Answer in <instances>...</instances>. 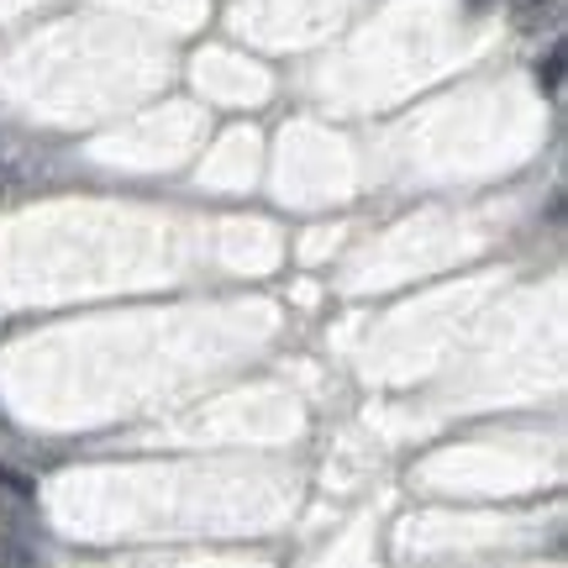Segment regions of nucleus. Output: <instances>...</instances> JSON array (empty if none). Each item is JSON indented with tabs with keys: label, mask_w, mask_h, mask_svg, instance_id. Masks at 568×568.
Wrapping results in <instances>:
<instances>
[{
	"label": "nucleus",
	"mask_w": 568,
	"mask_h": 568,
	"mask_svg": "<svg viewBox=\"0 0 568 568\" xmlns=\"http://www.w3.org/2000/svg\"><path fill=\"white\" fill-rule=\"evenodd\" d=\"M564 6L568 0H510V21L521 32H542V27H558L564 21Z\"/></svg>",
	"instance_id": "obj_1"
},
{
	"label": "nucleus",
	"mask_w": 568,
	"mask_h": 568,
	"mask_svg": "<svg viewBox=\"0 0 568 568\" xmlns=\"http://www.w3.org/2000/svg\"><path fill=\"white\" fill-rule=\"evenodd\" d=\"M537 80H542V90H548V95H558V84H564V48H552L548 63L537 69Z\"/></svg>",
	"instance_id": "obj_2"
},
{
	"label": "nucleus",
	"mask_w": 568,
	"mask_h": 568,
	"mask_svg": "<svg viewBox=\"0 0 568 568\" xmlns=\"http://www.w3.org/2000/svg\"><path fill=\"white\" fill-rule=\"evenodd\" d=\"M0 485L11 489V495H32V479H27L21 468H11V464H0Z\"/></svg>",
	"instance_id": "obj_3"
},
{
	"label": "nucleus",
	"mask_w": 568,
	"mask_h": 568,
	"mask_svg": "<svg viewBox=\"0 0 568 568\" xmlns=\"http://www.w3.org/2000/svg\"><path fill=\"white\" fill-rule=\"evenodd\" d=\"M11 190H17V174H11V169H6V163H0V201H6V195H11Z\"/></svg>",
	"instance_id": "obj_4"
}]
</instances>
